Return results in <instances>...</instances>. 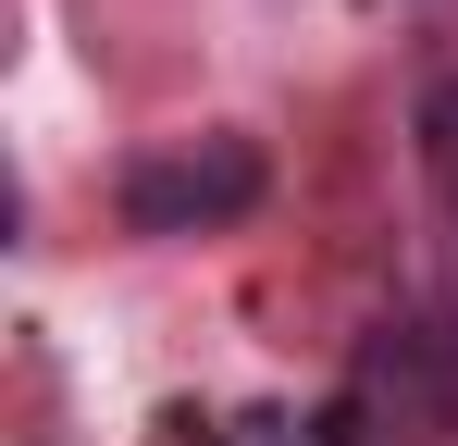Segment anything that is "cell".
<instances>
[{
  "label": "cell",
  "mask_w": 458,
  "mask_h": 446,
  "mask_svg": "<svg viewBox=\"0 0 458 446\" xmlns=\"http://www.w3.org/2000/svg\"><path fill=\"white\" fill-rule=\"evenodd\" d=\"M260 199V149L248 137H174L124 174V223L137 236H199V223H235Z\"/></svg>",
  "instance_id": "6da1fadb"
}]
</instances>
